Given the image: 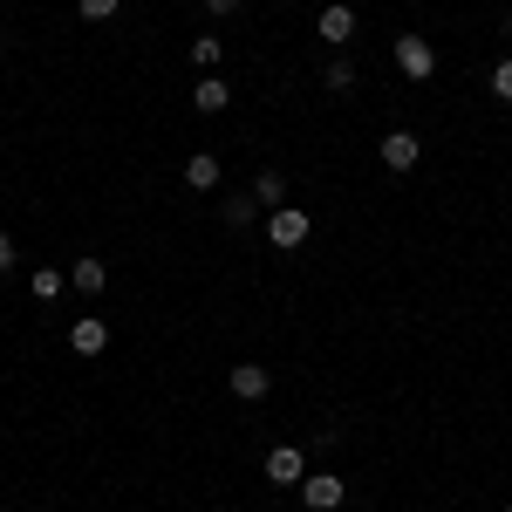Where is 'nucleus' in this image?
I'll use <instances>...</instances> for the list:
<instances>
[{"label": "nucleus", "instance_id": "14", "mask_svg": "<svg viewBox=\"0 0 512 512\" xmlns=\"http://www.w3.org/2000/svg\"><path fill=\"white\" fill-rule=\"evenodd\" d=\"M253 198H260V205H287V178H280V171H260V178H253Z\"/></svg>", "mask_w": 512, "mask_h": 512}, {"label": "nucleus", "instance_id": "7", "mask_svg": "<svg viewBox=\"0 0 512 512\" xmlns=\"http://www.w3.org/2000/svg\"><path fill=\"white\" fill-rule=\"evenodd\" d=\"M69 349H76V355H103V349H110V321H103V315H76Z\"/></svg>", "mask_w": 512, "mask_h": 512}, {"label": "nucleus", "instance_id": "11", "mask_svg": "<svg viewBox=\"0 0 512 512\" xmlns=\"http://www.w3.org/2000/svg\"><path fill=\"white\" fill-rule=\"evenodd\" d=\"M69 280H76V294H103V287H110V267H103V260H76Z\"/></svg>", "mask_w": 512, "mask_h": 512}, {"label": "nucleus", "instance_id": "8", "mask_svg": "<svg viewBox=\"0 0 512 512\" xmlns=\"http://www.w3.org/2000/svg\"><path fill=\"white\" fill-rule=\"evenodd\" d=\"M321 41H335V48H349L355 41V7H342V0H335V7H321Z\"/></svg>", "mask_w": 512, "mask_h": 512}, {"label": "nucleus", "instance_id": "6", "mask_svg": "<svg viewBox=\"0 0 512 512\" xmlns=\"http://www.w3.org/2000/svg\"><path fill=\"white\" fill-rule=\"evenodd\" d=\"M226 390H233L239 403H260V396L274 390V369H260V362H239L233 376H226Z\"/></svg>", "mask_w": 512, "mask_h": 512}, {"label": "nucleus", "instance_id": "10", "mask_svg": "<svg viewBox=\"0 0 512 512\" xmlns=\"http://www.w3.org/2000/svg\"><path fill=\"white\" fill-rule=\"evenodd\" d=\"M185 185H192V192H219V158H212V151H192V158H185Z\"/></svg>", "mask_w": 512, "mask_h": 512}, {"label": "nucleus", "instance_id": "3", "mask_svg": "<svg viewBox=\"0 0 512 512\" xmlns=\"http://www.w3.org/2000/svg\"><path fill=\"white\" fill-rule=\"evenodd\" d=\"M301 478H308V458H301V444H274V451H267V485L294 492Z\"/></svg>", "mask_w": 512, "mask_h": 512}, {"label": "nucleus", "instance_id": "20", "mask_svg": "<svg viewBox=\"0 0 512 512\" xmlns=\"http://www.w3.org/2000/svg\"><path fill=\"white\" fill-rule=\"evenodd\" d=\"M205 14H239V0H205Z\"/></svg>", "mask_w": 512, "mask_h": 512}, {"label": "nucleus", "instance_id": "16", "mask_svg": "<svg viewBox=\"0 0 512 512\" xmlns=\"http://www.w3.org/2000/svg\"><path fill=\"white\" fill-rule=\"evenodd\" d=\"M321 82H328V89H355V62H349V55H335V62H328V76H321Z\"/></svg>", "mask_w": 512, "mask_h": 512}, {"label": "nucleus", "instance_id": "4", "mask_svg": "<svg viewBox=\"0 0 512 512\" xmlns=\"http://www.w3.org/2000/svg\"><path fill=\"white\" fill-rule=\"evenodd\" d=\"M301 499H308L315 512H335L342 499H349V478H335V472H308V478H301Z\"/></svg>", "mask_w": 512, "mask_h": 512}, {"label": "nucleus", "instance_id": "17", "mask_svg": "<svg viewBox=\"0 0 512 512\" xmlns=\"http://www.w3.org/2000/svg\"><path fill=\"white\" fill-rule=\"evenodd\" d=\"M492 96H499V103H512V55H499V62H492Z\"/></svg>", "mask_w": 512, "mask_h": 512}, {"label": "nucleus", "instance_id": "5", "mask_svg": "<svg viewBox=\"0 0 512 512\" xmlns=\"http://www.w3.org/2000/svg\"><path fill=\"white\" fill-rule=\"evenodd\" d=\"M376 158L390 164V171H417V158H424V144H417V130H390V137L376 144Z\"/></svg>", "mask_w": 512, "mask_h": 512}, {"label": "nucleus", "instance_id": "18", "mask_svg": "<svg viewBox=\"0 0 512 512\" xmlns=\"http://www.w3.org/2000/svg\"><path fill=\"white\" fill-rule=\"evenodd\" d=\"M117 7H123V0H76V14H82V21H110Z\"/></svg>", "mask_w": 512, "mask_h": 512}, {"label": "nucleus", "instance_id": "2", "mask_svg": "<svg viewBox=\"0 0 512 512\" xmlns=\"http://www.w3.org/2000/svg\"><path fill=\"white\" fill-rule=\"evenodd\" d=\"M396 69H403L410 82H431L437 76V48L424 35H396Z\"/></svg>", "mask_w": 512, "mask_h": 512}, {"label": "nucleus", "instance_id": "1", "mask_svg": "<svg viewBox=\"0 0 512 512\" xmlns=\"http://www.w3.org/2000/svg\"><path fill=\"white\" fill-rule=\"evenodd\" d=\"M267 239H274L280 253H301V246L315 239V219H308L301 205H274V212H267Z\"/></svg>", "mask_w": 512, "mask_h": 512}, {"label": "nucleus", "instance_id": "9", "mask_svg": "<svg viewBox=\"0 0 512 512\" xmlns=\"http://www.w3.org/2000/svg\"><path fill=\"white\" fill-rule=\"evenodd\" d=\"M233 103V82L226 76H198V89H192V110H205V117H219Z\"/></svg>", "mask_w": 512, "mask_h": 512}, {"label": "nucleus", "instance_id": "13", "mask_svg": "<svg viewBox=\"0 0 512 512\" xmlns=\"http://www.w3.org/2000/svg\"><path fill=\"white\" fill-rule=\"evenodd\" d=\"M253 212H260V198H253V192H246V198H226V205H219V219H226L233 233H239V226H253Z\"/></svg>", "mask_w": 512, "mask_h": 512}, {"label": "nucleus", "instance_id": "22", "mask_svg": "<svg viewBox=\"0 0 512 512\" xmlns=\"http://www.w3.org/2000/svg\"><path fill=\"white\" fill-rule=\"evenodd\" d=\"M506 512H512V499H506Z\"/></svg>", "mask_w": 512, "mask_h": 512}, {"label": "nucleus", "instance_id": "12", "mask_svg": "<svg viewBox=\"0 0 512 512\" xmlns=\"http://www.w3.org/2000/svg\"><path fill=\"white\" fill-rule=\"evenodd\" d=\"M192 62L205 69V76H219V62H226V41H219V35H198V41H192Z\"/></svg>", "mask_w": 512, "mask_h": 512}, {"label": "nucleus", "instance_id": "19", "mask_svg": "<svg viewBox=\"0 0 512 512\" xmlns=\"http://www.w3.org/2000/svg\"><path fill=\"white\" fill-rule=\"evenodd\" d=\"M7 267H14V239L0 233V274H7Z\"/></svg>", "mask_w": 512, "mask_h": 512}, {"label": "nucleus", "instance_id": "21", "mask_svg": "<svg viewBox=\"0 0 512 512\" xmlns=\"http://www.w3.org/2000/svg\"><path fill=\"white\" fill-rule=\"evenodd\" d=\"M506 41H512V14H506Z\"/></svg>", "mask_w": 512, "mask_h": 512}, {"label": "nucleus", "instance_id": "23", "mask_svg": "<svg viewBox=\"0 0 512 512\" xmlns=\"http://www.w3.org/2000/svg\"><path fill=\"white\" fill-rule=\"evenodd\" d=\"M0 14H7V7H0Z\"/></svg>", "mask_w": 512, "mask_h": 512}, {"label": "nucleus", "instance_id": "15", "mask_svg": "<svg viewBox=\"0 0 512 512\" xmlns=\"http://www.w3.org/2000/svg\"><path fill=\"white\" fill-rule=\"evenodd\" d=\"M62 287H69V274H62V267H35V301H55Z\"/></svg>", "mask_w": 512, "mask_h": 512}]
</instances>
